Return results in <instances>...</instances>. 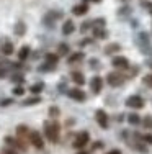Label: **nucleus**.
<instances>
[{
    "mask_svg": "<svg viewBox=\"0 0 152 154\" xmlns=\"http://www.w3.org/2000/svg\"><path fill=\"white\" fill-rule=\"evenodd\" d=\"M43 130H44V138L49 143H59L61 139V125L57 123V120H46L43 125Z\"/></svg>",
    "mask_w": 152,
    "mask_h": 154,
    "instance_id": "f257e3e1",
    "label": "nucleus"
},
{
    "mask_svg": "<svg viewBox=\"0 0 152 154\" xmlns=\"http://www.w3.org/2000/svg\"><path fill=\"white\" fill-rule=\"evenodd\" d=\"M5 144L10 146V148L16 149V151L20 152H26L28 151V146H26V141H23V139H20L18 136H5Z\"/></svg>",
    "mask_w": 152,
    "mask_h": 154,
    "instance_id": "f03ea898",
    "label": "nucleus"
},
{
    "mask_svg": "<svg viewBox=\"0 0 152 154\" xmlns=\"http://www.w3.org/2000/svg\"><path fill=\"white\" fill-rule=\"evenodd\" d=\"M88 141H90V134L87 133V131H80V133L74 138V141H72V148L74 149H82V148L87 146Z\"/></svg>",
    "mask_w": 152,
    "mask_h": 154,
    "instance_id": "7ed1b4c3",
    "label": "nucleus"
},
{
    "mask_svg": "<svg viewBox=\"0 0 152 154\" xmlns=\"http://www.w3.org/2000/svg\"><path fill=\"white\" fill-rule=\"evenodd\" d=\"M106 82H108V85H111V87H119L124 82V75H123L121 72H110V74L106 75Z\"/></svg>",
    "mask_w": 152,
    "mask_h": 154,
    "instance_id": "20e7f679",
    "label": "nucleus"
},
{
    "mask_svg": "<svg viewBox=\"0 0 152 154\" xmlns=\"http://www.w3.org/2000/svg\"><path fill=\"white\" fill-rule=\"evenodd\" d=\"M126 107L134 108V110H141L144 107V98L141 95H131V97L126 98Z\"/></svg>",
    "mask_w": 152,
    "mask_h": 154,
    "instance_id": "39448f33",
    "label": "nucleus"
},
{
    "mask_svg": "<svg viewBox=\"0 0 152 154\" xmlns=\"http://www.w3.org/2000/svg\"><path fill=\"white\" fill-rule=\"evenodd\" d=\"M30 143L36 149H44V138L39 134V131H31L30 133Z\"/></svg>",
    "mask_w": 152,
    "mask_h": 154,
    "instance_id": "423d86ee",
    "label": "nucleus"
},
{
    "mask_svg": "<svg viewBox=\"0 0 152 154\" xmlns=\"http://www.w3.org/2000/svg\"><path fill=\"white\" fill-rule=\"evenodd\" d=\"M111 64H113V67H116L118 71H126V69L129 67V61L126 59L124 56H115L113 59H111Z\"/></svg>",
    "mask_w": 152,
    "mask_h": 154,
    "instance_id": "0eeeda50",
    "label": "nucleus"
},
{
    "mask_svg": "<svg viewBox=\"0 0 152 154\" xmlns=\"http://www.w3.org/2000/svg\"><path fill=\"white\" fill-rule=\"evenodd\" d=\"M67 95H69V98H72V100H75V102H85V98H87L85 92L82 89H79V87L67 90Z\"/></svg>",
    "mask_w": 152,
    "mask_h": 154,
    "instance_id": "6e6552de",
    "label": "nucleus"
},
{
    "mask_svg": "<svg viewBox=\"0 0 152 154\" xmlns=\"http://www.w3.org/2000/svg\"><path fill=\"white\" fill-rule=\"evenodd\" d=\"M101 89H103V79H101L100 75L92 77V80H90V90L97 95V94L101 92Z\"/></svg>",
    "mask_w": 152,
    "mask_h": 154,
    "instance_id": "1a4fd4ad",
    "label": "nucleus"
},
{
    "mask_svg": "<svg viewBox=\"0 0 152 154\" xmlns=\"http://www.w3.org/2000/svg\"><path fill=\"white\" fill-rule=\"evenodd\" d=\"M95 120H97V123L100 125V128H103V130L108 128V115H106L105 110H97L95 112Z\"/></svg>",
    "mask_w": 152,
    "mask_h": 154,
    "instance_id": "9d476101",
    "label": "nucleus"
},
{
    "mask_svg": "<svg viewBox=\"0 0 152 154\" xmlns=\"http://www.w3.org/2000/svg\"><path fill=\"white\" fill-rule=\"evenodd\" d=\"M15 133H16V136L20 138V139H23V141H30L31 130L26 126V125H18L16 130H15Z\"/></svg>",
    "mask_w": 152,
    "mask_h": 154,
    "instance_id": "9b49d317",
    "label": "nucleus"
},
{
    "mask_svg": "<svg viewBox=\"0 0 152 154\" xmlns=\"http://www.w3.org/2000/svg\"><path fill=\"white\" fill-rule=\"evenodd\" d=\"M87 12H88V5L87 3H79V5L72 7V15H75V17H82Z\"/></svg>",
    "mask_w": 152,
    "mask_h": 154,
    "instance_id": "f8f14e48",
    "label": "nucleus"
},
{
    "mask_svg": "<svg viewBox=\"0 0 152 154\" xmlns=\"http://www.w3.org/2000/svg\"><path fill=\"white\" fill-rule=\"evenodd\" d=\"M74 31H75L74 21H72V20H66V21H64V25H62V35L69 36V35H72Z\"/></svg>",
    "mask_w": 152,
    "mask_h": 154,
    "instance_id": "ddd939ff",
    "label": "nucleus"
},
{
    "mask_svg": "<svg viewBox=\"0 0 152 154\" xmlns=\"http://www.w3.org/2000/svg\"><path fill=\"white\" fill-rule=\"evenodd\" d=\"M70 79L74 80L77 85H84L85 84V75L82 74V72H79V71H72L70 72Z\"/></svg>",
    "mask_w": 152,
    "mask_h": 154,
    "instance_id": "4468645a",
    "label": "nucleus"
},
{
    "mask_svg": "<svg viewBox=\"0 0 152 154\" xmlns=\"http://www.w3.org/2000/svg\"><path fill=\"white\" fill-rule=\"evenodd\" d=\"M13 31H15V35L16 36H23L25 33H26V23L25 21H16L15 23V26H13Z\"/></svg>",
    "mask_w": 152,
    "mask_h": 154,
    "instance_id": "2eb2a0df",
    "label": "nucleus"
},
{
    "mask_svg": "<svg viewBox=\"0 0 152 154\" xmlns=\"http://www.w3.org/2000/svg\"><path fill=\"white\" fill-rule=\"evenodd\" d=\"M84 57H85V54L82 53V51H77V53H72L70 56L67 57V62L69 64H75V62H80Z\"/></svg>",
    "mask_w": 152,
    "mask_h": 154,
    "instance_id": "dca6fc26",
    "label": "nucleus"
},
{
    "mask_svg": "<svg viewBox=\"0 0 152 154\" xmlns=\"http://www.w3.org/2000/svg\"><path fill=\"white\" fill-rule=\"evenodd\" d=\"M30 53H31L30 46H23L20 51H18V59H20L21 62H23V61H26L28 57H30Z\"/></svg>",
    "mask_w": 152,
    "mask_h": 154,
    "instance_id": "f3484780",
    "label": "nucleus"
},
{
    "mask_svg": "<svg viewBox=\"0 0 152 154\" xmlns=\"http://www.w3.org/2000/svg\"><path fill=\"white\" fill-rule=\"evenodd\" d=\"M41 102V97L39 95H33V97H30V98H25L23 102H21V105L23 107H30V105H36V103H39Z\"/></svg>",
    "mask_w": 152,
    "mask_h": 154,
    "instance_id": "a211bd4d",
    "label": "nucleus"
},
{
    "mask_svg": "<svg viewBox=\"0 0 152 154\" xmlns=\"http://www.w3.org/2000/svg\"><path fill=\"white\" fill-rule=\"evenodd\" d=\"M46 62H48V64H52V66H56L57 64V62H59V54H57V53H48V54H46Z\"/></svg>",
    "mask_w": 152,
    "mask_h": 154,
    "instance_id": "6ab92c4d",
    "label": "nucleus"
},
{
    "mask_svg": "<svg viewBox=\"0 0 152 154\" xmlns=\"http://www.w3.org/2000/svg\"><path fill=\"white\" fill-rule=\"evenodd\" d=\"M59 17H61V13H59V12H49L48 15L44 17V23H46V25H51V23L54 25L56 18H59Z\"/></svg>",
    "mask_w": 152,
    "mask_h": 154,
    "instance_id": "aec40b11",
    "label": "nucleus"
},
{
    "mask_svg": "<svg viewBox=\"0 0 152 154\" xmlns=\"http://www.w3.org/2000/svg\"><path fill=\"white\" fill-rule=\"evenodd\" d=\"M119 49H121V46H119L118 43H111V45H108L105 48V54H115V53H118Z\"/></svg>",
    "mask_w": 152,
    "mask_h": 154,
    "instance_id": "412c9836",
    "label": "nucleus"
},
{
    "mask_svg": "<svg viewBox=\"0 0 152 154\" xmlns=\"http://www.w3.org/2000/svg\"><path fill=\"white\" fill-rule=\"evenodd\" d=\"M43 89H44V84L43 82H38V84H33V85L30 87V92L33 95H39L43 92Z\"/></svg>",
    "mask_w": 152,
    "mask_h": 154,
    "instance_id": "4be33fe9",
    "label": "nucleus"
},
{
    "mask_svg": "<svg viewBox=\"0 0 152 154\" xmlns=\"http://www.w3.org/2000/svg\"><path fill=\"white\" fill-rule=\"evenodd\" d=\"M93 36L98 38V39H105L108 36V33H106L105 28H93Z\"/></svg>",
    "mask_w": 152,
    "mask_h": 154,
    "instance_id": "5701e85b",
    "label": "nucleus"
},
{
    "mask_svg": "<svg viewBox=\"0 0 152 154\" xmlns=\"http://www.w3.org/2000/svg\"><path fill=\"white\" fill-rule=\"evenodd\" d=\"M48 115H49L51 120H57V116L61 115V110L57 108L56 105H52V107H49V110H48Z\"/></svg>",
    "mask_w": 152,
    "mask_h": 154,
    "instance_id": "b1692460",
    "label": "nucleus"
},
{
    "mask_svg": "<svg viewBox=\"0 0 152 154\" xmlns=\"http://www.w3.org/2000/svg\"><path fill=\"white\" fill-rule=\"evenodd\" d=\"M69 51H70V48H69V45H66V43H61L59 48H57V54H59V56H67Z\"/></svg>",
    "mask_w": 152,
    "mask_h": 154,
    "instance_id": "393cba45",
    "label": "nucleus"
},
{
    "mask_svg": "<svg viewBox=\"0 0 152 154\" xmlns=\"http://www.w3.org/2000/svg\"><path fill=\"white\" fill-rule=\"evenodd\" d=\"M2 53L5 54V56H10V54H13V43L7 41L5 45L2 46Z\"/></svg>",
    "mask_w": 152,
    "mask_h": 154,
    "instance_id": "a878e982",
    "label": "nucleus"
},
{
    "mask_svg": "<svg viewBox=\"0 0 152 154\" xmlns=\"http://www.w3.org/2000/svg\"><path fill=\"white\" fill-rule=\"evenodd\" d=\"M128 122H129V125H139L141 123V116L136 115V113H131V115L128 116Z\"/></svg>",
    "mask_w": 152,
    "mask_h": 154,
    "instance_id": "bb28decb",
    "label": "nucleus"
},
{
    "mask_svg": "<svg viewBox=\"0 0 152 154\" xmlns=\"http://www.w3.org/2000/svg\"><path fill=\"white\" fill-rule=\"evenodd\" d=\"M23 80H25V77L21 72H13V75H12V82H16V84H23Z\"/></svg>",
    "mask_w": 152,
    "mask_h": 154,
    "instance_id": "cd10ccee",
    "label": "nucleus"
},
{
    "mask_svg": "<svg viewBox=\"0 0 152 154\" xmlns=\"http://www.w3.org/2000/svg\"><path fill=\"white\" fill-rule=\"evenodd\" d=\"M2 154H20V151H16V149L10 148V146H5V148L2 149Z\"/></svg>",
    "mask_w": 152,
    "mask_h": 154,
    "instance_id": "c85d7f7f",
    "label": "nucleus"
},
{
    "mask_svg": "<svg viewBox=\"0 0 152 154\" xmlns=\"http://www.w3.org/2000/svg\"><path fill=\"white\" fill-rule=\"evenodd\" d=\"M142 82L146 84V85L149 87V89H152V74H147V75H144Z\"/></svg>",
    "mask_w": 152,
    "mask_h": 154,
    "instance_id": "c756f323",
    "label": "nucleus"
},
{
    "mask_svg": "<svg viewBox=\"0 0 152 154\" xmlns=\"http://www.w3.org/2000/svg\"><path fill=\"white\" fill-rule=\"evenodd\" d=\"M23 94H25V87H21V85H16L15 89H13V95H18V97H21Z\"/></svg>",
    "mask_w": 152,
    "mask_h": 154,
    "instance_id": "7c9ffc66",
    "label": "nucleus"
},
{
    "mask_svg": "<svg viewBox=\"0 0 152 154\" xmlns=\"http://www.w3.org/2000/svg\"><path fill=\"white\" fill-rule=\"evenodd\" d=\"M142 125L146 128H152V116H146V118L142 120Z\"/></svg>",
    "mask_w": 152,
    "mask_h": 154,
    "instance_id": "2f4dec72",
    "label": "nucleus"
},
{
    "mask_svg": "<svg viewBox=\"0 0 152 154\" xmlns=\"http://www.w3.org/2000/svg\"><path fill=\"white\" fill-rule=\"evenodd\" d=\"M54 67H56V66L48 64V62H46V64H43L41 67H39V71H54Z\"/></svg>",
    "mask_w": 152,
    "mask_h": 154,
    "instance_id": "473e14b6",
    "label": "nucleus"
},
{
    "mask_svg": "<svg viewBox=\"0 0 152 154\" xmlns=\"http://www.w3.org/2000/svg\"><path fill=\"white\" fill-rule=\"evenodd\" d=\"M90 26H93V21H85V23L80 26V31H82V33H85V31L88 30Z\"/></svg>",
    "mask_w": 152,
    "mask_h": 154,
    "instance_id": "72a5a7b5",
    "label": "nucleus"
},
{
    "mask_svg": "<svg viewBox=\"0 0 152 154\" xmlns=\"http://www.w3.org/2000/svg\"><path fill=\"white\" fill-rule=\"evenodd\" d=\"M7 72H8V71H7V67H5L3 64H0V79L7 77Z\"/></svg>",
    "mask_w": 152,
    "mask_h": 154,
    "instance_id": "f704fd0d",
    "label": "nucleus"
},
{
    "mask_svg": "<svg viewBox=\"0 0 152 154\" xmlns=\"http://www.w3.org/2000/svg\"><path fill=\"white\" fill-rule=\"evenodd\" d=\"M13 103V98H5V100H0V107H7V105Z\"/></svg>",
    "mask_w": 152,
    "mask_h": 154,
    "instance_id": "c9c22d12",
    "label": "nucleus"
},
{
    "mask_svg": "<svg viewBox=\"0 0 152 154\" xmlns=\"http://www.w3.org/2000/svg\"><path fill=\"white\" fill-rule=\"evenodd\" d=\"M142 141H144V143H149V144H152V134H144V136H142Z\"/></svg>",
    "mask_w": 152,
    "mask_h": 154,
    "instance_id": "e433bc0d",
    "label": "nucleus"
},
{
    "mask_svg": "<svg viewBox=\"0 0 152 154\" xmlns=\"http://www.w3.org/2000/svg\"><path fill=\"white\" fill-rule=\"evenodd\" d=\"M142 7H146V8L152 13V2H144V3H142Z\"/></svg>",
    "mask_w": 152,
    "mask_h": 154,
    "instance_id": "4c0bfd02",
    "label": "nucleus"
},
{
    "mask_svg": "<svg viewBox=\"0 0 152 154\" xmlns=\"http://www.w3.org/2000/svg\"><path fill=\"white\" fill-rule=\"evenodd\" d=\"M90 43H92V39H84L80 45H82V46H87V45H90Z\"/></svg>",
    "mask_w": 152,
    "mask_h": 154,
    "instance_id": "58836bf2",
    "label": "nucleus"
},
{
    "mask_svg": "<svg viewBox=\"0 0 152 154\" xmlns=\"http://www.w3.org/2000/svg\"><path fill=\"white\" fill-rule=\"evenodd\" d=\"M108 154H121V151H118V149H113V151H110Z\"/></svg>",
    "mask_w": 152,
    "mask_h": 154,
    "instance_id": "ea45409f",
    "label": "nucleus"
},
{
    "mask_svg": "<svg viewBox=\"0 0 152 154\" xmlns=\"http://www.w3.org/2000/svg\"><path fill=\"white\" fill-rule=\"evenodd\" d=\"M77 154H90L88 151H80V152H77Z\"/></svg>",
    "mask_w": 152,
    "mask_h": 154,
    "instance_id": "a19ab883",
    "label": "nucleus"
},
{
    "mask_svg": "<svg viewBox=\"0 0 152 154\" xmlns=\"http://www.w3.org/2000/svg\"><path fill=\"white\" fill-rule=\"evenodd\" d=\"M92 2H101V0H92Z\"/></svg>",
    "mask_w": 152,
    "mask_h": 154,
    "instance_id": "79ce46f5",
    "label": "nucleus"
},
{
    "mask_svg": "<svg viewBox=\"0 0 152 154\" xmlns=\"http://www.w3.org/2000/svg\"><path fill=\"white\" fill-rule=\"evenodd\" d=\"M151 67H152V64H151Z\"/></svg>",
    "mask_w": 152,
    "mask_h": 154,
    "instance_id": "37998d69",
    "label": "nucleus"
}]
</instances>
